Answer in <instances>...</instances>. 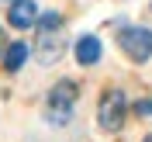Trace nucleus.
<instances>
[{
  "instance_id": "nucleus-1",
  "label": "nucleus",
  "mask_w": 152,
  "mask_h": 142,
  "mask_svg": "<svg viewBox=\"0 0 152 142\" xmlns=\"http://www.w3.org/2000/svg\"><path fill=\"white\" fill-rule=\"evenodd\" d=\"M80 97V87L73 80H59L52 90H48V121L52 125H66L73 118V104Z\"/></svg>"
},
{
  "instance_id": "nucleus-2",
  "label": "nucleus",
  "mask_w": 152,
  "mask_h": 142,
  "mask_svg": "<svg viewBox=\"0 0 152 142\" xmlns=\"http://www.w3.org/2000/svg\"><path fill=\"white\" fill-rule=\"evenodd\" d=\"M118 45L124 49V56L135 59V63H145L152 56V31L142 28V24H135V28H124L118 35Z\"/></svg>"
},
{
  "instance_id": "nucleus-3",
  "label": "nucleus",
  "mask_w": 152,
  "mask_h": 142,
  "mask_svg": "<svg viewBox=\"0 0 152 142\" xmlns=\"http://www.w3.org/2000/svg\"><path fill=\"white\" fill-rule=\"evenodd\" d=\"M97 121L104 132H118L124 125V94L121 90H104L100 107H97Z\"/></svg>"
},
{
  "instance_id": "nucleus-4",
  "label": "nucleus",
  "mask_w": 152,
  "mask_h": 142,
  "mask_svg": "<svg viewBox=\"0 0 152 142\" xmlns=\"http://www.w3.org/2000/svg\"><path fill=\"white\" fill-rule=\"evenodd\" d=\"M62 49H66V31H62V24L59 28H38V38H35V56L38 63H56L59 56H62Z\"/></svg>"
},
{
  "instance_id": "nucleus-5",
  "label": "nucleus",
  "mask_w": 152,
  "mask_h": 142,
  "mask_svg": "<svg viewBox=\"0 0 152 142\" xmlns=\"http://www.w3.org/2000/svg\"><path fill=\"white\" fill-rule=\"evenodd\" d=\"M38 18V7H35V0H14L7 10V21L14 24V28H31Z\"/></svg>"
},
{
  "instance_id": "nucleus-6",
  "label": "nucleus",
  "mask_w": 152,
  "mask_h": 142,
  "mask_svg": "<svg viewBox=\"0 0 152 142\" xmlns=\"http://www.w3.org/2000/svg\"><path fill=\"white\" fill-rule=\"evenodd\" d=\"M97 59H100V42H97L94 35H83L76 42V63H80V66H94Z\"/></svg>"
},
{
  "instance_id": "nucleus-7",
  "label": "nucleus",
  "mask_w": 152,
  "mask_h": 142,
  "mask_svg": "<svg viewBox=\"0 0 152 142\" xmlns=\"http://www.w3.org/2000/svg\"><path fill=\"white\" fill-rule=\"evenodd\" d=\"M24 59H28V45L24 42H14V45H7V52H4V69H21L24 66Z\"/></svg>"
},
{
  "instance_id": "nucleus-8",
  "label": "nucleus",
  "mask_w": 152,
  "mask_h": 142,
  "mask_svg": "<svg viewBox=\"0 0 152 142\" xmlns=\"http://www.w3.org/2000/svg\"><path fill=\"white\" fill-rule=\"evenodd\" d=\"M135 114H138V118H152V97H142V101L135 104Z\"/></svg>"
},
{
  "instance_id": "nucleus-9",
  "label": "nucleus",
  "mask_w": 152,
  "mask_h": 142,
  "mask_svg": "<svg viewBox=\"0 0 152 142\" xmlns=\"http://www.w3.org/2000/svg\"><path fill=\"white\" fill-rule=\"evenodd\" d=\"M7 52V42H4V31H0V56Z\"/></svg>"
},
{
  "instance_id": "nucleus-10",
  "label": "nucleus",
  "mask_w": 152,
  "mask_h": 142,
  "mask_svg": "<svg viewBox=\"0 0 152 142\" xmlns=\"http://www.w3.org/2000/svg\"><path fill=\"white\" fill-rule=\"evenodd\" d=\"M145 142H152V135H145Z\"/></svg>"
}]
</instances>
